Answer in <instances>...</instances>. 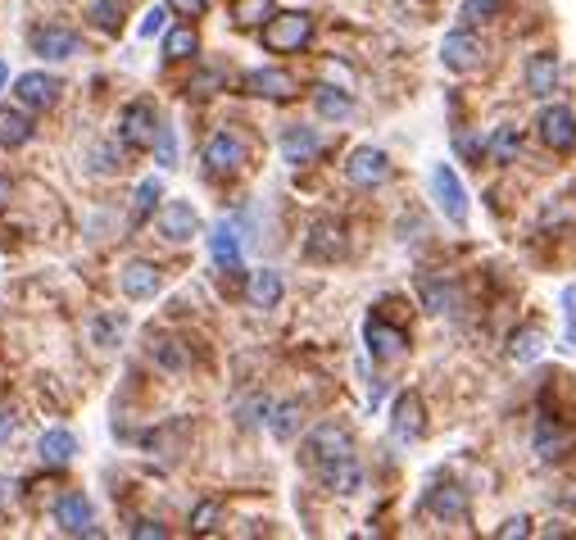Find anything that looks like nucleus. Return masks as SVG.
I'll use <instances>...</instances> for the list:
<instances>
[{
  "instance_id": "nucleus-1",
  "label": "nucleus",
  "mask_w": 576,
  "mask_h": 540,
  "mask_svg": "<svg viewBox=\"0 0 576 540\" xmlns=\"http://www.w3.org/2000/svg\"><path fill=\"white\" fill-rule=\"evenodd\" d=\"M259 41H264L273 55H295V50H304L313 41V19L304 10H282L264 23Z\"/></svg>"
},
{
  "instance_id": "nucleus-2",
  "label": "nucleus",
  "mask_w": 576,
  "mask_h": 540,
  "mask_svg": "<svg viewBox=\"0 0 576 540\" xmlns=\"http://www.w3.org/2000/svg\"><path fill=\"white\" fill-rule=\"evenodd\" d=\"M350 454H354V436L345 432V427H336V423L313 427V436L304 441V463H309L313 472L327 468V463H336V459H350Z\"/></svg>"
},
{
  "instance_id": "nucleus-3",
  "label": "nucleus",
  "mask_w": 576,
  "mask_h": 540,
  "mask_svg": "<svg viewBox=\"0 0 576 540\" xmlns=\"http://www.w3.org/2000/svg\"><path fill=\"white\" fill-rule=\"evenodd\" d=\"M431 196H436L440 214L450 218L454 227L468 223V191H463L459 173H454L450 164H436V168H431Z\"/></svg>"
},
{
  "instance_id": "nucleus-4",
  "label": "nucleus",
  "mask_w": 576,
  "mask_h": 540,
  "mask_svg": "<svg viewBox=\"0 0 576 540\" xmlns=\"http://www.w3.org/2000/svg\"><path fill=\"white\" fill-rule=\"evenodd\" d=\"M118 137H123L127 150H150L159 137V118H155V105L150 100H132L118 118Z\"/></svg>"
},
{
  "instance_id": "nucleus-5",
  "label": "nucleus",
  "mask_w": 576,
  "mask_h": 540,
  "mask_svg": "<svg viewBox=\"0 0 576 540\" xmlns=\"http://www.w3.org/2000/svg\"><path fill=\"white\" fill-rule=\"evenodd\" d=\"M536 132H540V141H545L554 155H572V150H576V114H572L567 105L540 109Z\"/></svg>"
},
{
  "instance_id": "nucleus-6",
  "label": "nucleus",
  "mask_w": 576,
  "mask_h": 540,
  "mask_svg": "<svg viewBox=\"0 0 576 540\" xmlns=\"http://www.w3.org/2000/svg\"><path fill=\"white\" fill-rule=\"evenodd\" d=\"M55 522H59V531H64V536H100V531H96V513H91V500L82 491L59 495Z\"/></svg>"
},
{
  "instance_id": "nucleus-7",
  "label": "nucleus",
  "mask_w": 576,
  "mask_h": 540,
  "mask_svg": "<svg viewBox=\"0 0 576 540\" xmlns=\"http://www.w3.org/2000/svg\"><path fill=\"white\" fill-rule=\"evenodd\" d=\"M345 177H350L354 187H381V182L391 177V159L377 146H359L350 155V164H345Z\"/></svg>"
},
{
  "instance_id": "nucleus-8",
  "label": "nucleus",
  "mask_w": 576,
  "mask_h": 540,
  "mask_svg": "<svg viewBox=\"0 0 576 540\" xmlns=\"http://www.w3.org/2000/svg\"><path fill=\"white\" fill-rule=\"evenodd\" d=\"M245 96H264V100H291L300 96V82H295V73L286 69H254L245 73Z\"/></svg>"
},
{
  "instance_id": "nucleus-9",
  "label": "nucleus",
  "mask_w": 576,
  "mask_h": 540,
  "mask_svg": "<svg viewBox=\"0 0 576 540\" xmlns=\"http://www.w3.org/2000/svg\"><path fill=\"white\" fill-rule=\"evenodd\" d=\"M440 59H445V69L468 73L481 64V41L472 37V28H454L450 37L440 41Z\"/></svg>"
},
{
  "instance_id": "nucleus-10",
  "label": "nucleus",
  "mask_w": 576,
  "mask_h": 540,
  "mask_svg": "<svg viewBox=\"0 0 576 540\" xmlns=\"http://www.w3.org/2000/svg\"><path fill=\"white\" fill-rule=\"evenodd\" d=\"M391 432L395 441H418L427 432V413H422V395L418 391H404L391 409Z\"/></svg>"
},
{
  "instance_id": "nucleus-11",
  "label": "nucleus",
  "mask_w": 576,
  "mask_h": 540,
  "mask_svg": "<svg viewBox=\"0 0 576 540\" xmlns=\"http://www.w3.org/2000/svg\"><path fill=\"white\" fill-rule=\"evenodd\" d=\"M209 255H214V264L223 268V273H236V268H241V223H232V218L214 223V232H209Z\"/></svg>"
},
{
  "instance_id": "nucleus-12",
  "label": "nucleus",
  "mask_w": 576,
  "mask_h": 540,
  "mask_svg": "<svg viewBox=\"0 0 576 540\" xmlns=\"http://www.w3.org/2000/svg\"><path fill=\"white\" fill-rule=\"evenodd\" d=\"M363 341H368L372 359H381V364H391V359H400V354L409 350V336H404L400 327L381 323V318H368V327H363Z\"/></svg>"
},
{
  "instance_id": "nucleus-13",
  "label": "nucleus",
  "mask_w": 576,
  "mask_h": 540,
  "mask_svg": "<svg viewBox=\"0 0 576 540\" xmlns=\"http://www.w3.org/2000/svg\"><path fill=\"white\" fill-rule=\"evenodd\" d=\"M118 282H123V295H127V300H155L159 286H164V273H159V264L132 259V264L118 273Z\"/></svg>"
},
{
  "instance_id": "nucleus-14",
  "label": "nucleus",
  "mask_w": 576,
  "mask_h": 540,
  "mask_svg": "<svg viewBox=\"0 0 576 540\" xmlns=\"http://www.w3.org/2000/svg\"><path fill=\"white\" fill-rule=\"evenodd\" d=\"M205 164L214 168V173H236V168L245 164V141L227 128L214 132V137L205 141Z\"/></svg>"
},
{
  "instance_id": "nucleus-15",
  "label": "nucleus",
  "mask_w": 576,
  "mask_h": 540,
  "mask_svg": "<svg viewBox=\"0 0 576 540\" xmlns=\"http://www.w3.org/2000/svg\"><path fill=\"white\" fill-rule=\"evenodd\" d=\"M427 513L440 522H463L468 518V491L454 482H436L427 491Z\"/></svg>"
},
{
  "instance_id": "nucleus-16",
  "label": "nucleus",
  "mask_w": 576,
  "mask_h": 540,
  "mask_svg": "<svg viewBox=\"0 0 576 540\" xmlns=\"http://www.w3.org/2000/svg\"><path fill=\"white\" fill-rule=\"evenodd\" d=\"M14 100L28 109H50L59 100V78H50V73H23L14 82Z\"/></svg>"
},
{
  "instance_id": "nucleus-17",
  "label": "nucleus",
  "mask_w": 576,
  "mask_h": 540,
  "mask_svg": "<svg viewBox=\"0 0 576 540\" xmlns=\"http://www.w3.org/2000/svg\"><path fill=\"white\" fill-rule=\"evenodd\" d=\"M200 227L196 209H191V200H168L164 209H159V232L168 236V241H191Z\"/></svg>"
},
{
  "instance_id": "nucleus-18",
  "label": "nucleus",
  "mask_w": 576,
  "mask_h": 540,
  "mask_svg": "<svg viewBox=\"0 0 576 540\" xmlns=\"http://www.w3.org/2000/svg\"><path fill=\"white\" fill-rule=\"evenodd\" d=\"M73 454H78V436H73L69 427H50L37 441V459L46 463V468H69Z\"/></svg>"
},
{
  "instance_id": "nucleus-19",
  "label": "nucleus",
  "mask_w": 576,
  "mask_h": 540,
  "mask_svg": "<svg viewBox=\"0 0 576 540\" xmlns=\"http://www.w3.org/2000/svg\"><path fill=\"white\" fill-rule=\"evenodd\" d=\"M527 91L536 100H545L558 91V55L554 50H536V55L527 59Z\"/></svg>"
},
{
  "instance_id": "nucleus-20",
  "label": "nucleus",
  "mask_w": 576,
  "mask_h": 540,
  "mask_svg": "<svg viewBox=\"0 0 576 540\" xmlns=\"http://www.w3.org/2000/svg\"><path fill=\"white\" fill-rule=\"evenodd\" d=\"M32 50L46 59H73L82 50V37L69 28H37L32 32Z\"/></svg>"
},
{
  "instance_id": "nucleus-21",
  "label": "nucleus",
  "mask_w": 576,
  "mask_h": 540,
  "mask_svg": "<svg viewBox=\"0 0 576 540\" xmlns=\"http://www.w3.org/2000/svg\"><path fill=\"white\" fill-rule=\"evenodd\" d=\"M282 155H286V164H313V159L323 155V141H318V132L313 128H300V123H295V128H286L282 132Z\"/></svg>"
},
{
  "instance_id": "nucleus-22",
  "label": "nucleus",
  "mask_w": 576,
  "mask_h": 540,
  "mask_svg": "<svg viewBox=\"0 0 576 540\" xmlns=\"http://www.w3.org/2000/svg\"><path fill=\"white\" fill-rule=\"evenodd\" d=\"M304 255L323 259V264L341 259L345 255V227L341 223H313V236H309V246H304Z\"/></svg>"
},
{
  "instance_id": "nucleus-23",
  "label": "nucleus",
  "mask_w": 576,
  "mask_h": 540,
  "mask_svg": "<svg viewBox=\"0 0 576 540\" xmlns=\"http://www.w3.org/2000/svg\"><path fill=\"white\" fill-rule=\"evenodd\" d=\"M318 477H323L327 491H336V495H354V491L363 486L359 454H350V459H336V463H327V468H318Z\"/></svg>"
},
{
  "instance_id": "nucleus-24",
  "label": "nucleus",
  "mask_w": 576,
  "mask_h": 540,
  "mask_svg": "<svg viewBox=\"0 0 576 540\" xmlns=\"http://www.w3.org/2000/svg\"><path fill=\"white\" fill-rule=\"evenodd\" d=\"M150 359H155L164 373H186V368H191V350H186L177 336H155V341H150Z\"/></svg>"
},
{
  "instance_id": "nucleus-25",
  "label": "nucleus",
  "mask_w": 576,
  "mask_h": 540,
  "mask_svg": "<svg viewBox=\"0 0 576 540\" xmlns=\"http://www.w3.org/2000/svg\"><path fill=\"white\" fill-rule=\"evenodd\" d=\"M418 291H422V305H427L431 314H454V309H459V286H454V282H440V277H422Z\"/></svg>"
},
{
  "instance_id": "nucleus-26",
  "label": "nucleus",
  "mask_w": 576,
  "mask_h": 540,
  "mask_svg": "<svg viewBox=\"0 0 576 540\" xmlns=\"http://www.w3.org/2000/svg\"><path fill=\"white\" fill-rule=\"evenodd\" d=\"M282 291H286L282 277H277L273 268H259V273L250 277V291H245V295H250L254 309H277V305H282Z\"/></svg>"
},
{
  "instance_id": "nucleus-27",
  "label": "nucleus",
  "mask_w": 576,
  "mask_h": 540,
  "mask_svg": "<svg viewBox=\"0 0 576 540\" xmlns=\"http://www.w3.org/2000/svg\"><path fill=\"white\" fill-rule=\"evenodd\" d=\"M313 109L323 118H332V123L354 118V100H350V91H341V87H318L313 91Z\"/></svg>"
},
{
  "instance_id": "nucleus-28",
  "label": "nucleus",
  "mask_w": 576,
  "mask_h": 540,
  "mask_svg": "<svg viewBox=\"0 0 576 540\" xmlns=\"http://www.w3.org/2000/svg\"><path fill=\"white\" fill-rule=\"evenodd\" d=\"M567 445H572V436L558 427V418H549V413H545V418H540V427H536V454L549 463V459H558Z\"/></svg>"
},
{
  "instance_id": "nucleus-29",
  "label": "nucleus",
  "mask_w": 576,
  "mask_h": 540,
  "mask_svg": "<svg viewBox=\"0 0 576 540\" xmlns=\"http://www.w3.org/2000/svg\"><path fill=\"white\" fill-rule=\"evenodd\" d=\"M268 427H273V436L277 441H295V432L304 427V409L295 400H286V404H277L273 409V418H268Z\"/></svg>"
},
{
  "instance_id": "nucleus-30",
  "label": "nucleus",
  "mask_w": 576,
  "mask_h": 540,
  "mask_svg": "<svg viewBox=\"0 0 576 540\" xmlns=\"http://www.w3.org/2000/svg\"><path fill=\"white\" fill-rule=\"evenodd\" d=\"M196 50H200L196 28H173L164 37V59H173V64H182V59H196Z\"/></svg>"
},
{
  "instance_id": "nucleus-31",
  "label": "nucleus",
  "mask_w": 576,
  "mask_h": 540,
  "mask_svg": "<svg viewBox=\"0 0 576 540\" xmlns=\"http://www.w3.org/2000/svg\"><path fill=\"white\" fill-rule=\"evenodd\" d=\"M490 159H495V164H513V159H518V150H522V132L518 128H495V137H490Z\"/></svg>"
},
{
  "instance_id": "nucleus-32",
  "label": "nucleus",
  "mask_w": 576,
  "mask_h": 540,
  "mask_svg": "<svg viewBox=\"0 0 576 540\" xmlns=\"http://www.w3.org/2000/svg\"><path fill=\"white\" fill-rule=\"evenodd\" d=\"M540 345H545V336H540V327H522V332L508 336V354L518 359V364H531L540 354Z\"/></svg>"
},
{
  "instance_id": "nucleus-33",
  "label": "nucleus",
  "mask_w": 576,
  "mask_h": 540,
  "mask_svg": "<svg viewBox=\"0 0 576 540\" xmlns=\"http://www.w3.org/2000/svg\"><path fill=\"white\" fill-rule=\"evenodd\" d=\"M459 19H463V28H477V23L499 19V0H463Z\"/></svg>"
},
{
  "instance_id": "nucleus-34",
  "label": "nucleus",
  "mask_w": 576,
  "mask_h": 540,
  "mask_svg": "<svg viewBox=\"0 0 576 540\" xmlns=\"http://www.w3.org/2000/svg\"><path fill=\"white\" fill-rule=\"evenodd\" d=\"M23 141H32V118L23 114L0 118V146H23Z\"/></svg>"
},
{
  "instance_id": "nucleus-35",
  "label": "nucleus",
  "mask_w": 576,
  "mask_h": 540,
  "mask_svg": "<svg viewBox=\"0 0 576 540\" xmlns=\"http://www.w3.org/2000/svg\"><path fill=\"white\" fill-rule=\"evenodd\" d=\"M91 19L100 32H118L123 28V5L118 0H91Z\"/></svg>"
},
{
  "instance_id": "nucleus-36",
  "label": "nucleus",
  "mask_w": 576,
  "mask_h": 540,
  "mask_svg": "<svg viewBox=\"0 0 576 540\" xmlns=\"http://www.w3.org/2000/svg\"><path fill=\"white\" fill-rule=\"evenodd\" d=\"M164 196V182H159V177H146V182H141L137 187V205H132V223H141V218L150 214V209H155V200Z\"/></svg>"
},
{
  "instance_id": "nucleus-37",
  "label": "nucleus",
  "mask_w": 576,
  "mask_h": 540,
  "mask_svg": "<svg viewBox=\"0 0 576 540\" xmlns=\"http://www.w3.org/2000/svg\"><path fill=\"white\" fill-rule=\"evenodd\" d=\"M236 413H241V427H254V423H268V418H273V404H268L264 395H254V400L241 404Z\"/></svg>"
},
{
  "instance_id": "nucleus-38",
  "label": "nucleus",
  "mask_w": 576,
  "mask_h": 540,
  "mask_svg": "<svg viewBox=\"0 0 576 540\" xmlns=\"http://www.w3.org/2000/svg\"><path fill=\"white\" fill-rule=\"evenodd\" d=\"M155 159H159L164 168L177 164V137H173V128H159V137H155Z\"/></svg>"
},
{
  "instance_id": "nucleus-39",
  "label": "nucleus",
  "mask_w": 576,
  "mask_h": 540,
  "mask_svg": "<svg viewBox=\"0 0 576 540\" xmlns=\"http://www.w3.org/2000/svg\"><path fill=\"white\" fill-rule=\"evenodd\" d=\"M563 314H567V350H576V282L563 291Z\"/></svg>"
},
{
  "instance_id": "nucleus-40",
  "label": "nucleus",
  "mask_w": 576,
  "mask_h": 540,
  "mask_svg": "<svg viewBox=\"0 0 576 540\" xmlns=\"http://www.w3.org/2000/svg\"><path fill=\"white\" fill-rule=\"evenodd\" d=\"M454 150H459L468 164H481V155H486V141H477V137H454Z\"/></svg>"
},
{
  "instance_id": "nucleus-41",
  "label": "nucleus",
  "mask_w": 576,
  "mask_h": 540,
  "mask_svg": "<svg viewBox=\"0 0 576 540\" xmlns=\"http://www.w3.org/2000/svg\"><path fill=\"white\" fill-rule=\"evenodd\" d=\"M118 336H123V318L109 314V318H100V323H96V341H100V345H114Z\"/></svg>"
},
{
  "instance_id": "nucleus-42",
  "label": "nucleus",
  "mask_w": 576,
  "mask_h": 540,
  "mask_svg": "<svg viewBox=\"0 0 576 540\" xmlns=\"http://www.w3.org/2000/svg\"><path fill=\"white\" fill-rule=\"evenodd\" d=\"M214 518H218V504L205 500L196 513H191V531H214Z\"/></svg>"
},
{
  "instance_id": "nucleus-43",
  "label": "nucleus",
  "mask_w": 576,
  "mask_h": 540,
  "mask_svg": "<svg viewBox=\"0 0 576 540\" xmlns=\"http://www.w3.org/2000/svg\"><path fill=\"white\" fill-rule=\"evenodd\" d=\"M495 536H499V540H518V536H531V518H522V513H518V518H508L504 527L495 531Z\"/></svg>"
},
{
  "instance_id": "nucleus-44",
  "label": "nucleus",
  "mask_w": 576,
  "mask_h": 540,
  "mask_svg": "<svg viewBox=\"0 0 576 540\" xmlns=\"http://www.w3.org/2000/svg\"><path fill=\"white\" fill-rule=\"evenodd\" d=\"M164 23H168V10H164V5H155V10L146 14V23H141V37H155V32H164Z\"/></svg>"
},
{
  "instance_id": "nucleus-45",
  "label": "nucleus",
  "mask_w": 576,
  "mask_h": 540,
  "mask_svg": "<svg viewBox=\"0 0 576 540\" xmlns=\"http://www.w3.org/2000/svg\"><path fill=\"white\" fill-rule=\"evenodd\" d=\"M177 14H186V19H200V14H209V0H168Z\"/></svg>"
},
{
  "instance_id": "nucleus-46",
  "label": "nucleus",
  "mask_w": 576,
  "mask_h": 540,
  "mask_svg": "<svg viewBox=\"0 0 576 540\" xmlns=\"http://www.w3.org/2000/svg\"><path fill=\"white\" fill-rule=\"evenodd\" d=\"M14 432H19V413H14V409H0V445L14 441Z\"/></svg>"
},
{
  "instance_id": "nucleus-47",
  "label": "nucleus",
  "mask_w": 576,
  "mask_h": 540,
  "mask_svg": "<svg viewBox=\"0 0 576 540\" xmlns=\"http://www.w3.org/2000/svg\"><path fill=\"white\" fill-rule=\"evenodd\" d=\"M223 82V73H200L196 82H186V91H196V96H209V87H218Z\"/></svg>"
},
{
  "instance_id": "nucleus-48",
  "label": "nucleus",
  "mask_w": 576,
  "mask_h": 540,
  "mask_svg": "<svg viewBox=\"0 0 576 540\" xmlns=\"http://www.w3.org/2000/svg\"><path fill=\"white\" fill-rule=\"evenodd\" d=\"M132 536H137V540H150V536H155V540H164L168 531L159 527V522H137V527H132Z\"/></svg>"
},
{
  "instance_id": "nucleus-49",
  "label": "nucleus",
  "mask_w": 576,
  "mask_h": 540,
  "mask_svg": "<svg viewBox=\"0 0 576 540\" xmlns=\"http://www.w3.org/2000/svg\"><path fill=\"white\" fill-rule=\"evenodd\" d=\"M10 191H14V187H10V177H0V209L10 205Z\"/></svg>"
},
{
  "instance_id": "nucleus-50",
  "label": "nucleus",
  "mask_w": 576,
  "mask_h": 540,
  "mask_svg": "<svg viewBox=\"0 0 576 540\" xmlns=\"http://www.w3.org/2000/svg\"><path fill=\"white\" fill-rule=\"evenodd\" d=\"M0 504H10V482L0 477Z\"/></svg>"
},
{
  "instance_id": "nucleus-51",
  "label": "nucleus",
  "mask_w": 576,
  "mask_h": 540,
  "mask_svg": "<svg viewBox=\"0 0 576 540\" xmlns=\"http://www.w3.org/2000/svg\"><path fill=\"white\" fill-rule=\"evenodd\" d=\"M0 386H5V364H0Z\"/></svg>"
},
{
  "instance_id": "nucleus-52",
  "label": "nucleus",
  "mask_w": 576,
  "mask_h": 540,
  "mask_svg": "<svg viewBox=\"0 0 576 540\" xmlns=\"http://www.w3.org/2000/svg\"><path fill=\"white\" fill-rule=\"evenodd\" d=\"M0 82H5V64H0Z\"/></svg>"
}]
</instances>
